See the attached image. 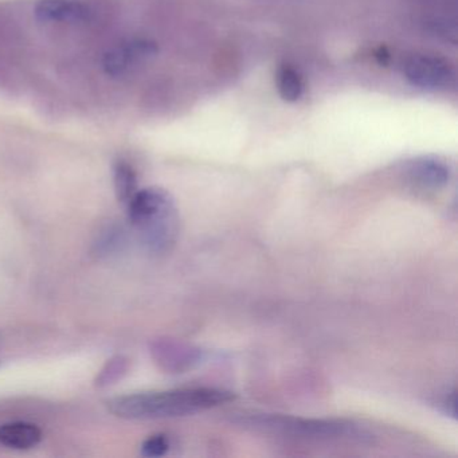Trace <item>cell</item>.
I'll list each match as a JSON object with an SVG mask.
<instances>
[{
	"instance_id": "cell-11",
	"label": "cell",
	"mask_w": 458,
	"mask_h": 458,
	"mask_svg": "<svg viewBox=\"0 0 458 458\" xmlns=\"http://www.w3.org/2000/svg\"><path fill=\"white\" fill-rule=\"evenodd\" d=\"M114 191H116L117 199L123 203H128L132 195L138 191L135 171L127 163L119 162L114 165Z\"/></svg>"
},
{
	"instance_id": "cell-7",
	"label": "cell",
	"mask_w": 458,
	"mask_h": 458,
	"mask_svg": "<svg viewBox=\"0 0 458 458\" xmlns=\"http://www.w3.org/2000/svg\"><path fill=\"white\" fill-rule=\"evenodd\" d=\"M42 441V430L30 422H9L0 425V445L17 450H29Z\"/></svg>"
},
{
	"instance_id": "cell-8",
	"label": "cell",
	"mask_w": 458,
	"mask_h": 458,
	"mask_svg": "<svg viewBox=\"0 0 458 458\" xmlns=\"http://www.w3.org/2000/svg\"><path fill=\"white\" fill-rule=\"evenodd\" d=\"M157 360L170 371H183L200 359V352L181 343L162 342L154 348Z\"/></svg>"
},
{
	"instance_id": "cell-12",
	"label": "cell",
	"mask_w": 458,
	"mask_h": 458,
	"mask_svg": "<svg viewBox=\"0 0 458 458\" xmlns=\"http://www.w3.org/2000/svg\"><path fill=\"white\" fill-rule=\"evenodd\" d=\"M128 369V360L124 356H116L106 363L98 377V386L114 385L116 380L122 379Z\"/></svg>"
},
{
	"instance_id": "cell-14",
	"label": "cell",
	"mask_w": 458,
	"mask_h": 458,
	"mask_svg": "<svg viewBox=\"0 0 458 458\" xmlns=\"http://www.w3.org/2000/svg\"><path fill=\"white\" fill-rule=\"evenodd\" d=\"M454 391L452 393H447V395L445 396L444 401H442V407H444L445 412L450 417L454 418L455 415V407H454Z\"/></svg>"
},
{
	"instance_id": "cell-4",
	"label": "cell",
	"mask_w": 458,
	"mask_h": 458,
	"mask_svg": "<svg viewBox=\"0 0 458 458\" xmlns=\"http://www.w3.org/2000/svg\"><path fill=\"white\" fill-rule=\"evenodd\" d=\"M407 81L422 89H445L454 81L452 64L437 55H415L407 58L403 66Z\"/></svg>"
},
{
	"instance_id": "cell-10",
	"label": "cell",
	"mask_w": 458,
	"mask_h": 458,
	"mask_svg": "<svg viewBox=\"0 0 458 458\" xmlns=\"http://www.w3.org/2000/svg\"><path fill=\"white\" fill-rule=\"evenodd\" d=\"M277 88L284 100L294 103L304 95V80L293 66L284 65L277 72Z\"/></svg>"
},
{
	"instance_id": "cell-1",
	"label": "cell",
	"mask_w": 458,
	"mask_h": 458,
	"mask_svg": "<svg viewBox=\"0 0 458 458\" xmlns=\"http://www.w3.org/2000/svg\"><path fill=\"white\" fill-rule=\"evenodd\" d=\"M233 399L234 395L230 391L221 388H178L116 396L106 402V407L123 420H165L197 414Z\"/></svg>"
},
{
	"instance_id": "cell-9",
	"label": "cell",
	"mask_w": 458,
	"mask_h": 458,
	"mask_svg": "<svg viewBox=\"0 0 458 458\" xmlns=\"http://www.w3.org/2000/svg\"><path fill=\"white\" fill-rule=\"evenodd\" d=\"M85 10L77 0H44L37 14L45 22H73L84 15Z\"/></svg>"
},
{
	"instance_id": "cell-3",
	"label": "cell",
	"mask_w": 458,
	"mask_h": 458,
	"mask_svg": "<svg viewBox=\"0 0 458 458\" xmlns=\"http://www.w3.org/2000/svg\"><path fill=\"white\" fill-rule=\"evenodd\" d=\"M238 423L259 433L288 438L313 441L366 442L371 438L367 430L352 422L337 420H307L278 414L243 415Z\"/></svg>"
},
{
	"instance_id": "cell-13",
	"label": "cell",
	"mask_w": 458,
	"mask_h": 458,
	"mask_svg": "<svg viewBox=\"0 0 458 458\" xmlns=\"http://www.w3.org/2000/svg\"><path fill=\"white\" fill-rule=\"evenodd\" d=\"M170 446V439L167 438V436L157 434L143 442L141 454L144 457H162V455L167 454Z\"/></svg>"
},
{
	"instance_id": "cell-5",
	"label": "cell",
	"mask_w": 458,
	"mask_h": 458,
	"mask_svg": "<svg viewBox=\"0 0 458 458\" xmlns=\"http://www.w3.org/2000/svg\"><path fill=\"white\" fill-rule=\"evenodd\" d=\"M152 53H154V49L146 42L139 41L122 45V47H114L106 55L104 68L111 76H122V74L128 73L131 69L136 68L139 64L143 63Z\"/></svg>"
},
{
	"instance_id": "cell-2",
	"label": "cell",
	"mask_w": 458,
	"mask_h": 458,
	"mask_svg": "<svg viewBox=\"0 0 458 458\" xmlns=\"http://www.w3.org/2000/svg\"><path fill=\"white\" fill-rule=\"evenodd\" d=\"M127 206L131 226L144 248L154 254L170 253L181 229L178 208L170 192L157 187L139 190Z\"/></svg>"
},
{
	"instance_id": "cell-6",
	"label": "cell",
	"mask_w": 458,
	"mask_h": 458,
	"mask_svg": "<svg viewBox=\"0 0 458 458\" xmlns=\"http://www.w3.org/2000/svg\"><path fill=\"white\" fill-rule=\"evenodd\" d=\"M410 181L420 189L438 190L450 181V170L441 160L422 157L414 160L407 170Z\"/></svg>"
}]
</instances>
